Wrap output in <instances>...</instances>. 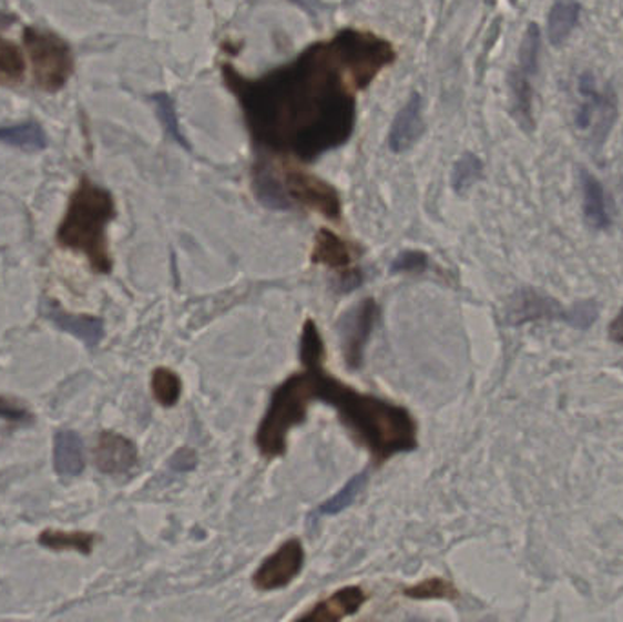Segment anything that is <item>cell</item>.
<instances>
[{"label": "cell", "mask_w": 623, "mask_h": 622, "mask_svg": "<svg viewBox=\"0 0 623 622\" xmlns=\"http://www.w3.org/2000/svg\"><path fill=\"white\" fill-rule=\"evenodd\" d=\"M394 59L389 42L368 33L345 31L317 44L290 67L270 73L239 93L252 130L266 143L288 144L316 157L345 143L354 126V93L367 86Z\"/></svg>", "instance_id": "1"}, {"label": "cell", "mask_w": 623, "mask_h": 622, "mask_svg": "<svg viewBox=\"0 0 623 622\" xmlns=\"http://www.w3.org/2000/svg\"><path fill=\"white\" fill-rule=\"evenodd\" d=\"M299 356L310 375L312 400L333 406L343 426L372 455L374 462L384 463L418 448V426L405 407L358 392L328 375L323 367L325 344L314 319H307L303 327Z\"/></svg>", "instance_id": "2"}, {"label": "cell", "mask_w": 623, "mask_h": 622, "mask_svg": "<svg viewBox=\"0 0 623 622\" xmlns=\"http://www.w3.org/2000/svg\"><path fill=\"white\" fill-rule=\"evenodd\" d=\"M113 217L115 203L112 194L84 177L73 192L59 225L57 242L61 247L84 254L95 273L110 274L113 262L108 251L106 226Z\"/></svg>", "instance_id": "3"}, {"label": "cell", "mask_w": 623, "mask_h": 622, "mask_svg": "<svg viewBox=\"0 0 623 622\" xmlns=\"http://www.w3.org/2000/svg\"><path fill=\"white\" fill-rule=\"evenodd\" d=\"M310 375L305 369L286 378L272 395L265 417L257 427L256 446L266 458L283 457L292 429L307 420L312 404Z\"/></svg>", "instance_id": "4"}, {"label": "cell", "mask_w": 623, "mask_h": 622, "mask_svg": "<svg viewBox=\"0 0 623 622\" xmlns=\"http://www.w3.org/2000/svg\"><path fill=\"white\" fill-rule=\"evenodd\" d=\"M24 44L30 53L33 78L44 92H57L73 73V53L68 42L52 31L24 30Z\"/></svg>", "instance_id": "5"}, {"label": "cell", "mask_w": 623, "mask_h": 622, "mask_svg": "<svg viewBox=\"0 0 623 622\" xmlns=\"http://www.w3.org/2000/svg\"><path fill=\"white\" fill-rule=\"evenodd\" d=\"M596 314L598 307L591 299L578 304L576 307H572L571 310L565 313L556 299L547 298L532 288H521L509 305V322L512 325L527 324L532 319L560 318L574 325L578 329H588L596 319Z\"/></svg>", "instance_id": "6"}, {"label": "cell", "mask_w": 623, "mask_h": 622, "mask_svg": "<svg viewBox=\"0 0 623 622\" xmlns=\"http://www.w3.org/2000/svg\"><path fill=\"white\" fill-rule=\"evenodd\" d=\"M540 57V30L537 24L527 28L521 41L518 67L511 75L512 113L525 130H532V78L538 72Z\"/></svg>", "instance_id": "7"}, {"label": "cell", "mask_w": 623, "mask_h": 622, "mask_svg": "<svg viewBox=\"0 0 623 622\" xmlns=\"http://www.w3.org/2000/svg\"><path fill=\"white\" fill-rule=\"evenodd\" d=\"M303 565H305V550L302 540H286L285 544L277 548L276 553H272L257 568L252 582L259 592H276L296 581Z\"/></svg>", "instance_id": "8"}, {"label": "cell", "mask_w": 623, "mask_h": 622, "mask_svg": "<svg viewBox=\"0 0 623 622\" xmlns=\"http://www.w3.org/2000/svg\"><path fill=\"white\" fill-rule=\"evenodd\" d=\"M285 191L288 200H296L321 216L338 222L341 217V200L338 192L316 175L305 174L302 170H290L285 174Z\"/></svg>", "instance_id": "9"}, {"label": "cell", "mask_w": 623, "mask_h": 622, "mask_svg": "<svg viewBox=\"0 0 623 622\" xmlns=\"http://www.w3.org/2000/svg\"><path fill=\"white\" fill-rule=\"evenodd\" d=\"M378 314L376 299L365 298L364 302H359L358 307H354L343 316L339 335L343 339V356L350 369H359L364 366L365 347L372 335Z\"/></svg>", "instance_id": "10"}, {"label": "cell", "mask_w": 623, "mask_h": 622, "mask_svg": "<svg viewBox=\"0 0 623 622\" xmlns=\"http://www.w3.org/2000/svg\"><path fill=\"white\" fill-rule=\"evenodd\" d=\"M578 88L583 95V101L576 110V129L580 132L593 130L594 137L598 135L603 137L613 126L614 115H616L611 93L598 92L596 81L589 73L582 75Z\"/></svg>", "instance_id": "11"}, {"label": "cell", "mask_w": 623, "mask_h": 622, "mask_svg": "<svg viewBox=\"0 0 623 622\" xmlns=\"http://www.w3.org/2000/svg\"><path fill=\"white\" fill-rule=\"evenodd\" d=\"M93 460L103 473L124 475L137 466L139 451L130 438L119 432L104 431L93 449Z\"/></svg>", "instance_id": "12"}, {"label": "cell", "mask_w": 623, "mask_h": 622, "mask_svg": "<svg viewBox=\"0 0 623 622\" xmlns=\"http://www.w3.org/2000/svg\"><path fill=\"white\" fill-rule=\"evenodd\" d=\"M423 99L419 93H412L390 126V150L394 154H404L418 143L419 137L423 135Z\"/></svg>", "instance_id": "13"}, {"label": "cell", "mask_w": 623, "mask_h": 622, "mask_svg": "<svg viewBox=\"0 0 623 622\" xmlns=\"http://www.w3.org/2000/svg\"><path fill=\"white\" fill-rule=\"evenodd\" d=\"M365 602H367V593L364 592V588H341L327 599L317 602L316 606L308 610L307 613H303L302 619L303 621L338 622L358 613Z\"/></svg>", "instance_id": "14"}, {"label": "cell", "mask_w": 623, "mask_h": 622, "mask_svg": "<svg viewBox=\"0 0 623 622\" xmlns=\"http://www.w3.org/2000/svg\"><path fill=\"white\" fill-rule=\"evenodd\" d=\"M44 313H47L48 319H52L59 329L78 336L88 347H95L103 339V319L95 318V316L64 313L59 305L52 304V302H48Z\"/></svg>", "instance_id": "15"}, {"label": "cell", "mask_w": 623, "mask_h": 622, "mask_svg": "<svg viewBox=\"0 0 623 622\" xmlns=\"http://www.w3.org/2000/svg\"><path fill=\"white\" fill-rule=\"evenodd\" d=\"M354 257H356V251L350 243L336 236L334 232L319 231L316 245L312 251V262L334 268L338 273H345V271H350Z\"/></svg>", "instance_id": "16"}, {"label": "cell", "mask_w": 623, "mask_h": 622, "mask_svg": "<svg viewBox=\"0 0 623 622\" xmlns=\"http://www.w3.org/2000/svg\"><path fill=\"white\" fill-rule=\"evenodd\" d=\"M580 181H582L585 222L596 231L607 228L611 225V212H609L607 196H605L602 183L593 174H589L588 170H582Z\"/></svg>", "instance_id": "17"}, {"label": "cell", "mask_w": 623, "mask_h": 622, "mask_svg": "<svg viewBox=\"0 0 623 622\" xmlns=\"http://www.w3.org/2000/svg\"><path fill=\"white\" fill-rule=\"evenodd\" d=\"M55 471L61 477H78L84 469V446L78 432H57L55 448H53Z\"/></svg>", "instance_id": "18"}, {"label": "cell", "mask_w": 623, "mask_h": 622, "mask_svg": "<svg viewBox=\"0 0 623 622\" xmlns=\"http://www.w3.org/2000/svg\"><path fill=\"white\" fill-rule=\"evenodd\" d=\"M39 544L53 551H78L82 555H90L95 544V536L86 531H42Z\"/></svg>", "instance_id": "19"}, {"label": "cell", "mask_w": 623, "mask_h": 622, "mask_svg": "<svg viewBox=\"0 0 623 622\" xmlns=\"http://www.w3.org/2000/svg\"><path fill=\"white\" fill-rule=\"evenodd\" d=\"M580 4L576 0H556L549 13V39L554 47H560L576 27Z\"/></svg>", "instance_id": "20"}, {"label": "cell", "mask_w": 623, "mask_h": 622, "mask_svg": "<svg viewBox=\"0 0 623 622\" xmlns=\"http://www.w3.org/2000/svg\"><path fill=\"white\" fill-rule=\"evenodd\" d=\"M27 72V62L19 47L0 37V84L16 86L22 83Z\"/></svg>", "instance_id": "21"}, {"label": "cell", "mask_w": 623, "mask_h": 622, "mask_svg": "<svg viewBox=\"0 0 623 622\" xmlns=\"http://www.w3.org/2000/svg\"><path fill=\"white\" fill-rule=\"evenodd\" d=\"M404 595L416 601H456L460 596V590L447 579L432 577L415 587L405 588Z\"/></svg>", "instance_id": "22"}, {"label": "cell", "mask_w": 623, "mask_h": 622, "mask_svg": "<svg viewBox=\"0 0 623 622\" xmlns=\"http://www.w3.org/2000/svg\"><path fill=\"white\" fill-rule=\"evenodd\" d=\"M0 143L24 150H41L47 146L44 132H42L41 126L35 123L10 126V129H0Z\"/></svg>", "instance_id": "23"}, {"label": "cell", "mask_w": 623, "mask_h": 622, "mask_svg": "<svg viewBox=\"0 0 623 622\" xmlns=\"http://www.w3.org/2000/svg\"><path fill=\"white\" fill-rule=\"evenodd\" d=\"M181 384L180 376L175 375L174 370L166 369V367H159L152 375V395L155 400L163 407H174L181 398Z\"/></svg>", "instance_id": "24"}, {"label": "cell", "mask_w": 623, "mask_h": 622, "mask_svg": "<svg viewBox=\"0 0 623 622\" xmlns=\"http://www.w3.org/2000/svg\"><path fill=\"white\" fill-rule=\"evenodd\" d=\"M367 473H359L345 483V488L338 494H334L333 499L323 502L317 508V517H333V514L341 513L348 506L353 504L354 500L358 499L359 493L364 491L365 483H367Z\"/></svg>", "instance_id": "25"}, {"label": "cell", "mask_w": 623, "mask_h": 622, "mask_svg": "<svg viewBox=\"0 0 623 622\" xmlns=\"http://www.w3.org/2000/svg\"><path fill=\"white\" fill-rule=\"evenodd\" d=\"M254 185H256V194L261 203H265L270 208H277V211L290 208V200L286 197L282 183L274 175L268 174L265 170H257Z\"/></svg>", "instance_id": "26"}, {"label": "cell", "mask_w": 623, "mask_h": 622, "mask_svg": "<svg viewBox=\"0 0 623 622\" xmlns=\"http://www.w3.org/2000/svg\"><path fill=\"white\" fill-rule=\"evenodd\" d=\"M483 175V163L474 154H466L456 161L452 169V188L458 194L469 191L481 180Z\"/></svg>", "instance_id": "27"}, {"label": "cell", "mask_w": 623, "mask_h": 622, "mask_svg": "<svg viewBox=\"0 0 623 622\" xmlns=\"http://www.w3.org/2000/svg\"><path fill=\"white\" fill-rule=\"evenodd\" d=\"M154 101L155 106H157L159 118L163 121L166 134H168L175 143L183 144V146L188 149V143L184 141L183 134H181L180 123H177V115H175L172 99H170L166 93H157V95H154Z\"/></svg>", "instance_id": "28"}, {"label": "cell", "mask_w": 623, "mask_h": 622, "mask_svg": "<svg viewBox=\"0 0 623 622\" xmlns=\"http://www.w3.org/2000/svg\"><path fill=\"white\" fill-rule=\"evenodd\" d=\"M429 267V257L419 251H407L399 254L392 263V273L421 274Z\"/></svg>", "instance_id": "29"}, {"label": "cell", "mask_w": 623, "mask_h": 622, "mask_svg": "<svg viewBox=\"0 0 623 622\" xmlns=\"http://www.w3.org/2000/svg\"><path fill=\"white\" fill-rule=\"evenodd\" d=\"M0 418H4L8 422L24 424L30 420V412L21 404L0 396Z\"/></svg>", "instance_id": "30"}, {"label": "cell", "mask_w": 623, "mask_h": 622, "mask_svg": "<svg viewBox=\"0 0 623 622\" xmlns=\"http://www.w3.org/2000/svg\"><path fill=\"white\" fill-rule=\"evenodd\" d=\"M197 463V457H195L194 451L190 449H183V451L177 452L174 458H172V468L175 471H190V469L195 468Z\"/></svg>", "instance_id": "31"}, {"label": "cell", "mask_w": 623, "mask_h": 622, "mask_svg": "<svg viewBox=\"0 0 623 622\" xmlns=\"http://www.w3.org/2000/svg\"><path fill=\"white\" fill-rule=\"evenodd\" d=\"M609 338L613 339L614 344L623 345V307L613 324L609 325Z\"/></svg>", "instance_id": "32"}]
</instances>
